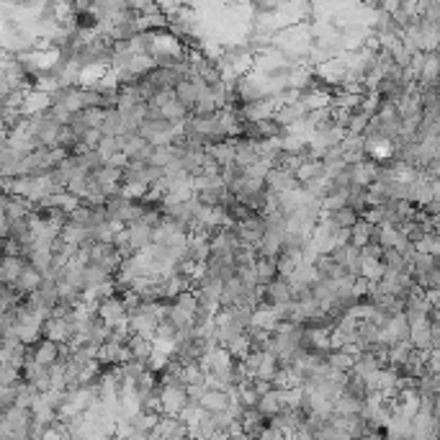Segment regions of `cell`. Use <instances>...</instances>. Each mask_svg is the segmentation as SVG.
Instances as JSON below:
<instances>
[{
  "mask_svg": "<svg viewBox=\"0 0 440 440\" xmlns=\"http://www.w3.org/2000/svg\"><path fill=\"white\" fill-rule=\"evenodd\" d=\"M96 314L101 317V322L108 324V327L127 324V309H124V304H121V299H118V293H116V296H111V299L98 302Z\"/></svg>",
  "mask_w": 440,
  "mask_h": 440,
  "instance_id": "cell-2",
  "label": "cell"
},
{
  "mask_svg": "<svg viewBox=\"0 0 440 440\" xmlns=\"http://www.w3.org/2000/svg\"><path fill=\"white\" fill-rule=\"evenodd\" d=\"M206 155L211 157L219 167L232 165L235 163V139H224L219 145H209L206 147Z\"/></svg>",
  "mask_w": 440,
  "mask_h": 440,
  "instance_id": "cell-11",
  "label": "cell"
},
{
  "mask_svg": "<svg viewBox=\"0 0 440 440\" xmlns=\"http://www.w3.org/2000/svg\"><path fill=\"white\" fill-rule=\"evenodd\" d=\"M376 180V163L373 160H363L358 165H350V186L368 188Z\"/></svg>",
  "mask_w": 440,
  "mask_h": 440,
  "instance_id": "cell-10",
  "label": "cell"
},
{
  "mask_svg": "<svg viewBox=\"0 0 440 440\" xmlns=\"http://www.w3.org/2000/svg\"><path fill=\"white\" fill-rule=\"evenodd\" d=\"M188 407L186 386H160L157 389V415L160 417H180Z\"/></svg>",
  "mask_w": 440,
  "mask_h": 440,
  "instance_id": "cell-1",
  "label": "cell"
},
{
  "mask_svg": "<svg viewBox=\"0 0 440 440\" xmlns=\"http://www.w3.org/2000/svg\"><path fill=\"white\" fill-rule=\"evenodd\" d=\"M291 302V289H289V278L278 275L273 284L263 286V296H260V304L263 306H281V304Z\"/></svg>",
  "mask_w": 440,
  "mask_h": 440,
  "instance_id": "cell-3",
  "label": "cell"
},
{
  "mask_svg": "<svg viewBox=\"0 0 440 440\" xmlns=\"http://www.w3.org/2000/svg\"><path fill=\"white\" fill-rule=\"evenodd\" d=\"M258 440H286V435L281 430H275V428H271V425H268V428H265V430L258 435Z\"/></svg>",
  "mask_w": 440,
  "mask_h": 440,
  "instance_id": "cell-24",
  "label": "cell"
},
{
  "mask_svg": "<svg viewBox=\"0 0 440 440\" xmlns=\"http://www.w3.org/2000/svg\"><path fill=\"white\" fill-rule=\"evenodd\" d=\"M103 116H106L103 108H83V111H80V118H83V124L88 129H101Z\"/></svg>",
  "mask_w": 440,
  "mask_h": 440,
  "instance_id": "cell-22",
  "label": "cell"
},
{
  "mask_svg": "<svg viewBox=\"0 0 440 440\" xmlns=\"http://www.w3.org/2000/svg\"><path fill=\"white\" fill-rule=\"evenodd\" d=\"M263 183H265V188H268L271 193H278V196H284V193H289V191H293V188H299V183H296L293 173L275 170V167H271V170H268V176L263 178Z\"/></svg>",
  "mask_w": 440,
  "mask_h": 440,
  "instance_id": "cell-6",
  "label": "cell"
},
{
  "mask_svg": "<svg viewBox=\"0 0 440 440\" xmlns=\"http://www.w3.org/2000/svg\"><path fill=\"white\" fill-rule=\"evenodd\" d=\"M160 118L167 121V124H183V121L188 118V108L180 106L176 98H170L167 103L160 106Z\"/></svg>",
  "mask_w": 440,
  "mask_h": 440,
  "instance_id": "cell-15",
  "label": "cell"
},
{
  "mask_svg": "<svg viewBox=\"0 0 440 440\" xmlns=\"http://www.w3.org/2000/svg\"><path fill=\"white\" fill-rule=\"evenodd\" d=\"M322 219L333 227V229H353V227L358 224L361 216H358V211H353L350 206H342V209H335V211L322 214Z\"/></svg>",
  "mask_w": 440,
  "mask_h": 440,
  "instance_id": "cell-9",
  "label": "cell"
},
{
  "mask_svg": "<svg viewBox=\"0 0 440 440\" xmlns=\"http://www.w3.org/2000/svg\"><path fill=\"white\" fill-rule=\"evenodd\" d=\"M255 275H258V286H268L278 278V268H275V260H265V258H258L255 260Z\"/></svg>",
  "mask_w": 440,
  "mask_h": 440,
  "instance_id": "cell-16",
  "label": "cell"
},
{
  "mask_svg": "<svg viewBox=\"0 0 440 440\" xmlns=\"http://www.w3.org/2000/svg\"><path fill=\"white\" fill-rule=\"evenodd\" d=\"M275 373H278V361H275V355L271 350L260 353V363H258V373H255V379H263V381L273 384Z\"/></svg>",
  "mask_w": 440,
  "mask_h": 440,
  "instance_id": "cell-17",
  "label": "cell"
},
{
  "mask_svg": "<svg viewBox=\"0 0 440 440\" xmlns=\"http://www.w3.org/2000/svg\"><path fill=\"white\" fill-rule=\"evenodd\" d=\"M29 265V260L23 255H3L0 258V275H3V284L13 286L16 278L21 275V271Z\"/></svg>",
  "mask_w": 440,
  "mask_h": 440,
  "instance_id": "cell-8",
  "label": "cell"
},
{
  "mask_svg": "<svg viewBox=\"0 0 440 440\" xmlns=\"http://www.w3.org/2000/svg\"><path fill=\"white\" fill-rule=\"evenodd\" d=\"M415 250L417 253H425V255H435L438 258V250H440V240L438 235H425L420 242L415 244Z\"/></svg>",
  "mask_w": 440,
  "mask_h": 440,
  "instance_id": "cell-23",
  "label": "cell"
},
{
  "mask_svg": "<svg viewBox=\"0 0 440 440\" xmlns=\"http://www.w3.org/2000/svg\"><path fill=\"white\" fill-rule=\"evenodd\" d=\"M371 229H373V224L358 219V224L350 229V244L353 247H363L366 242H371Z\"/></svg>",
  "mask_w": 440,
  "mask_h": 440,
  "instance_id": "cell-19",
  "label": "cell"
},
{
  "mask_svg": "<svg viewBox=\"0 0 440 440\" xmlns=\"http://www.w3.org/2000/svg\"><path fill=\"white\" fill-rule=\"evenodd\" d=\"M106 281H111V275L103 271V268H98V265L88 263L83 268V291H96L98 286H103Z\"/></svg>",
  "mask_w": 440,
  "mask_h": 440,
  "instance_id": "cell-13",
  "label": "cell"
},
{
  "mask_svg": "<svg viewBox=\"0 0 440 440\" xmlns=\"http://www.w3.org/2000/svg\"><path fill=\"white\" fill-rule=\"evenodd\" d=\"M198 407L206 412V415H216V412H227L232 407V394L222 389H206L204 397L198 399Z\"/></svg>",
  "mask_w": 440,
  "mask_h": 440,
  "instance_id": "cell-4",
  "label": "cell"
},
{
  "mask_svg": "<svg viewBox=\"0 0 440 440\" xmlns=\"http://www.w3.org/2000/svg\"><path fill=\"white\" fill-rule=\"evenodd\" d=\"M255 410L260 412V417L263 420H273L275 415H278V410H281V401H278V397H275V389L268 391V394H263V397H258V401H255Z\"/></svg>",
  "mask_w": 440,
  "mask_h": 440,
  "instance_id": "cell-14",
  "label": "cell"
},
{
  "mask_svg": "<svg viewBox=\"0 0 440 440\" xmlns=\"http://www.w3.org/2000/svg\"><path fill=\"white\" fill-rule=\"evenodd\" d=\"M330 258H333V263L342 265V268L348 271V275L358 278V271H361V250H358V247L345 244V247H340V250L330 253Z\"/></svg>",
  "mask_w": 440,
  "mask_h": 440,
  "instance_id": "cell-7",
  "label": "cell"
},
{
  "mask_svg": "<svg viewBox=\"0 0 440 440\" xmlns=\"http://www.w3.org/2000/svg\"><path fill=\"white\" fill-rule=\"evenodd\" d=\"M353 363H355V358H350L348 353H342V350H330V353H327V366H330V371L350 373Z\"/></svg>",
  "mask_w": 440,
  "mask_h": 440,
  "instance_id": "cell-18",
  "label": "cell"
},
{
  "mask_svg": "<svg viewBox=\"0 0 440 440\" xmlns=\"http://www.w3.org/2000/svg\"><path fill=\"white\" fill-rule=\"evenodd\" d=\"M6 232H8V219L0 211V240H6Z\"/></svg>",
  "mask_w": 440,
  "mask_h": 440,
  "instance_id": "cell-25",
  "label": "cell"
},
{
  "mask_svg": "<svg viewBox=\"0 0 440 440\" xmlns=\"http://www.w3.org/2000/svg\"><path fill=\"white\" fill-rule=\"evenodd\" d=\"M59 348H62V345H57V342L44 340V337H41L39 342H34V348H29V358L36 363V366H41V368H49L52 363H57Z\"/></svg>",
  "mask_w": 440,
  "mask_h": 440,
  "instance_id": "cell-5",
  "label": "cell"
},
{
  "mask_svg": "<svg viewBox=\"0 0 440 440\" xmlns=\"http://www.w3.org/2000/svg\"><path fill=\"white\" fill-rule=\"evenodd\" d=\"M96 152L101 155L103 165H106L111 157L118 155V139L116 137H101V142H98V147H96Z\"/></svg>",
  "mask_w": 440,
  "mask_h": 440,
  "instance_id": "cell-21",
  "label": "cell"
},
{
  "mask_svg": "<svg viewBox=\"0 0 440 440\" xmlns=\"http://www.w3.org/2000/svg\"><path fill=\"white\" fill-rule=\"evenodd\" d=\"M41 281H44V275L39 273V271H34L31 265H26L23 271H21V275L16 278V284H13V289L21 293V296H29V293H34L36 289L41 286Z\"/></svg>",
  "mask_w": 440,
  "mask_h": 440,
  "instance_id": "cell-12",
  "label": "cell"
},
{
  "mask_svg": "<svg viewBox=\"0 0 440 440\" xmlns=\"http://www.w3.org/2000/svg\"><path fill=\"white\" fill-rule=\"evenodd\" d=\"M361 278H366L368 284H379L384 275V268L379 260H361V271H358Z\"/></svg>",
  "mask_w": 440,
  "mask_h": 440,
  "instance_id": "cell-20",
  "label": "cell"
}]
</instances>
